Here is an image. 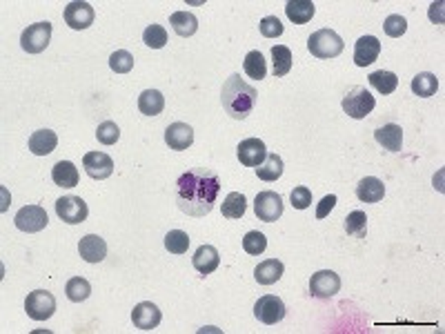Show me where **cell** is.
I'll return each mask as SVG.
<instances>
[{"mask_svg":"<svg viewBox=\"0 0 445 334\" xmlns=\"http://www.w3.org/2000/svg\"><path fill=\"white\" fill-rule=\"evenodd\" d=\"M221 194V179L217 172L205 167H194L183 172L176 181L174 200L183 214L194 219H203L214 210V203Z\"/></svg>","mask_w":445,"mask_h":334,"instance_id":"1","label":"cell"},{"mask_svg":"<svg viewBox=\"0 0 445 334\" xmlns=\"http://www.w3.org/2000/svg\"><path fill=\"white\" fill-rule=\"evenodd\" d=\"M256 98H259V94H256V89L250 83H245V80L240 78V74H232L223 83V91H221L223 110L234 120L247 118L254 112Z\"/></svg>","mask_w":445,"mask_h":334,"instance_id":"2","label":"cell"},{"mask_svg":"<svg viewBox=\"0 0 445 334\" xmlns=\"http://www.w3.org/2000/svg\"><path fill=\"white\" fill-rule=\"evenodd\" d=\"M307 49L321 60L336 58L343 51V38L332 30H318L307 38Z\"/></svg>","mask_w":445,"mask_h":334,"instance_id":"3","label":"cell"},{"mask_svg":"<svg viewBox=\"0 0 445 334\" xmlns=\"http://www.w3.org/2000/svg\"><path fill=\"white\" fill-rule=\"evenodd\" d=\"M374 107H376V98L361 85L352 87L343 96V112L352 118H366L368 114H372Z\"/></svg>","mask_w":445,"mask_h":334,"instance_id":"4","label":"cell"},{"mask_svg":"<svg viewBox=\"0 0 445 334\" xmlns=\"http://www.w3.org/2000/svg\"><path fill=\"white\" fill-rule=\"evenodd\" d=\"M25 310H27V316L34 321H47L56 312V299H53V294L47 290H34L27 294Z\"/></svg>","mask_w":445,"mask_h":334,"instance_id":"5","label":"cell"},{"mask_svg":"<svg viewBox=\"0 0 445 334\" xmlns=\"http://www.w3.org/2000/svg\"><path fill=\"white\" fill-rule=\"evenodd\" d=\"M51 40V23H34L30 25L20 36V47L27 53H40L45 51Z\"/></svg>","mask_w":445,"mask_h":334,"instance_id":"6","label":"cell"},{"mask_svg":"<svg viewBox=\"0 0 445 334\" xmlns=\"http://www.w3.org/2000/svg\"><path fill=\"white\" fill-rule=\"evenodd\" d=\"M285 314H288L285 303L278 297H274V294H265V297H261L254 305V316L265 326H276L278 321L285 319Z\"/></svg>","mask_w":445,"mask_h":334,"instance_id":"7","label":"cell"},{"mask_svg":"<svg viewBox=\"0 0 445 334\" xmlns=\"http://www.w3.org/2000/svg\"><path fill=\"white\" fill-rule=\"evenodd\" d=\"M56 214H58V219L67 225H78V223H83L87 219V203L80 196H63L56 200Z\"/></svg>","mask_w":445,"mask_h":334,"instance_id":"8","label":"cell"},{"mask_svg":"<svg viewBox=\"0 0 445 334\" xmlns=\"http://www.w3.org/2000/svg\"><path fill=\"white\" fill-rule=\"evenodd\" d=\"M254 214L259 217V221H265V223L278 221L283 217V196L272 190L261 192L254 200Z\"/></svg>","mask_w":445,"mask_h":334,"instance_id":"9","label":"cell"},{"mask_svg":"<svg viewBox=\"0 0 445 334\" xmlns=\"http://www.w3.org/2000/svg\"><path fill=\"white\" fill-rule=\"evenodd\" d=\"M13 223H16V227L20 232H27V234H36L40 230H45L49 219H47V212L45 207L40 205H25L18 210L16 219H13Z\"/></svg>","mask_w":445,"mask_h":334,"instance_id":"10","label":"cell"},{"mask_svg":"<svg viewBox=\"0 0 445 334\" xmlns=\"http://www.w3.org/2000/svg\"><path fill=\"white\" fill-rule=\"evenodd\" d=\"M341 290V276L332 270H318L309 278V294L316 299H330Z\"/></svg>","mask_w":445,"mask_h":334,"instance_id":"11","label":"cell"},{"mask_svg":"<svg viewBox=\"0 0 445 334\" xmlns=\"http://www.w3.org/2000/svg\"><path fill=\"white\" fill-rule=\"evenodd\" d=\"M65 23L72 27V30H87V27L93 25V7L89 3H83V0H76V3H70L65 7Z\"/></svg>","mask_w":445,"mask_h":334,"instance_id":"12","label":"cell"},{"mask_svg":"<svg viewBox=\"0 0 445 334\" xmlns=\"http://www.w3.org/2000/svg\"><path fill=\"white\" fill-rule=\"evenodd\" d=\"M236 156L240 160V165L245 167H259L265 156H267V147L261 139H245L240 141L236 147Z\"/></svg>","mask_w":445,"mask_h":334,"instance_id":"13","label":"cell"},{"mask_svg":"<svg viewBox=\"0 0 445 334\" xmlns=\"http://www.w3.org/2000/svg\"><path fill=\"white\" fill-rule=\"evenodd\" d=\"M83 167L93 181H105L114 174V160L105 152H87L83 158Z\"/></svg>","mask_w":445,"mask_h":334,"instance_id":"14","label":"cell"},{"mask_svg":"<svg viewBox=\"0 0 445 334\" xmlns=\"http://www.w3.org/2000/svg\"><path fill=\"white\" fill-rule=\"evenodd\" d=\"M160 319H163V312H160L158 305L152 303V301L138 303L136 307H134V312H131L134 326H136L138 330H145V332L156 330L160 326Z\"/></svg>","mask_w":445,"mask_h":334,"instance_id":"15","label":"cell"},{"mask_svg":"<svg viewBox=\"0 0 445 334\" xmlns=\"http://www.w3.org/2000/svg\"><path fill=\"white\" fill-rule=\"evenodd\" d=\"M78 252H80V257H83V261L101 263L107 257V243H105V238L98 236V234H87V236L80 238Z\"/></svg>","mask_w":445,"mask_h":334,"instance_id":"16","label":"cell"},{"mask_svg":"<svg viewBox=\"0 0 445 334\" xmlns=\"http://www.w3.org/2000/svg\"><path fill=\"white\" fill-rule=\"evenodd\" d=\"M381 53V43L376 36H361L354 45V63L359 67H368L372 65Z\"/></svg>","mask_w":445,"mask_h":334,"instance_id":"17","label":"cell"},{"mask_svg":"<svg viewBox=\"0 0 445 334\" xmlns=\"http://www.w3.org/2000/svg\"><path fill=\"white\" fill-rule=\"evenodd\" d=\"M165 143L169 145V150H176V152L187 150V147L194 143V129H192V125H187V123H172L165 129Z\"/></svg>","mask_w":445,"mask_h":334,"instance_id":"18","label":"cell"},{"mask_svg":"<svg viewBox=\"0 0 445 334\" xmlns=\"http://www.w3.org/2000/svg\"><path fill=\"white\" fill-rule=\"evenodd\" d=\"M192 265H194V270H196L198 274H203V276L212 274V272L221 265L219 250L214 248V245H200V248L194 252Z\"/></svg>","mask_w":445,"mask_h":334,"instance_id":"19","label":"cell"},{"mask_svg":"<svg viewBox=\"0 0 445 334\" xmlns=\"http://www.w3.org/2000/svg\"><path fill=\"white\" fill-rule=\"evenodd\" d=\"M374 139L387 152H401L403 147V129L396 123H385L374 131Z\"/></svg>","mask_w":445,"mask_h":334,"instance_id":"20","label":"cell"},{"mask_svg":"<svg viewBox=\"0 0 445 334\" xmlns=\"http://www.w3.org/2000/svg\"><path fill=\"white\" fill-rule=\"evenodd\" d=\"M356 196L361 203H379L385 196V185L376 176H366L356 185Z\"/></svg>","mask_w":445,"mask_h":334,"instance_id":"21","label":"cell"},{"mask_svg":"<svg viewBox=\"0 0 445 334\" xmlns=\"http://www.w3.org/2000/svg\"><path fill=\"white\" fill-rule=\"evenodd\" d=\"M56 145H58V136H56V131H51V129H38L30 136V150L36 156L51 154L56 150Z\"/></svg>","mask_w":445,"mask_h":334,"instance_id":"22","label":"cell"},{"mask_svg":"<svg viewBox=\"0 0 445 334\" xmlns=\"http://www.w3.org/2000/svg\"><path fill=\"white\" fill-rule=\"evenodd\" d=\"M285 13L294 25H305L314 18L316 5L312 3V0H290V3L285 5Z\"/></svg>","mask_w":445,"mask_h":334,"instance_id":"23","label":"cell"},{"mask_svg":"<svg viewBox=\"0 0 445 334\" xmlns=\"http://www.w3.org/2000/svg\"><path fill=\"white\" fill-rule=\"evenodd\" d=\"M283 272H285V267H283V263L278 259H267V261L256 265L254 278L259 281L261 285H272L283 276Z\"/></svg>","mask_w":445,"mask_h":334,"instance_id":"24","label":"cell"},{"mask_svg":"<svg viewBox=\"0 0 445 334\" xmlns=\"http://www.w3.org/2000/svg\"><path fill=\"white\" fill-rule=\"evenodd\" d=\"M51 181L58 187H76L78 185V167L72 160H58L51 167Z\"/></svg>","mask_w":445,"mask_h":334,"instance_id":"25","label":"cell"},{"mask_svg":"<svg viewBox=\"0 0 445 334\" xmlns=\"http://www.w3.org/2000/svg\"><path fill=\"white\" fill-rule=\"evenodd\" d=\"M169 25H172V30L176 32L179 36L190 38L198 30V18L190 11H176V13H172V16H169Z\"/></svg>","mask_w":445,"mask_h":334,"instance_id":"26","label":"cell"},{"mask_svg":"<svg viewBox=\"0 0 445 334\" xmlns=\"http://www.w3.org/2000/svg\"><path fill=\"white\" fill-rule=\"evenodd\" d=\"M138 110L145 116H158L165 110V98L158 89H145L138 96Z\"/></svg>","mask_w":445,"mask_h":334,"instance_id":"27","label":"cell"},{"mask_svg":"<svg viewBox=\"0 0 445 334\" xmlns=\"http://www.w3.org/2000/svg\"><path fill=\"white\" fill-rule=\"evenodd\" d=\"M256 174H259L261 181H278L283 176V158L278 154H267L263 163L256 167Z\"/></svg>","mask_w":445,"mask_h":334,"instance_id":"28","label":"cell"},{"mask_svg":"<svg viewBox=\"0 0 445 334\" xmlns=\"http://www.w3.org/2000/svg\"><path fill=\"white\" fill-rule=\"evenodd\" d=\"M439 89V78L434 74H430V72H421V74H416L412 78V91L416 94V96H421V98H430V96H434Z\"/></svg>","mask_w":445,"mask_h":334,"instance_id":"29","label":"cell"},{"mask_svg":"<svg viewBox=\"0 0 445 334\" xmlns=\"http://www.w3.org/2000/svg\"><path fill=\"white\" fill-rule=\"evenodd\" d=\"M245 210H247V198L243 196L240 192H229L227 198L223 200V217L225 219L236 221V219L243 217V214H245Z\"/></svg>","mask_w":445,"mask_h":334,"instance_id":"30","label":"cell"},{"mask_svg":"<svg viewBox=\"0 0 445 334\" xmlns=\"http://www.w3.org/2000/svg\"><path fill=\"white\" fill-rule=\"evenodd\" d=\"M292 51L285 45H274L272 47V63H274V76L283 78L292 72Z\"/></svg>","mask_w":445,"mask_h":334,"instance_id":"31","label":"cell"},{"mask_svg":"<svg viewBox=\"0 0 445 334\" xmlns=\"http://www.w3.org/2000/svg\"><path fill=\"white\" fill-rule=\"evenodd\" d=\"M65 294H67V299L74 301V303H80V301H85L89 299V294H91V285H89V281L83 278V276H74L67 281V285H65Z\"/></svg>","mask_w":445,"mask_h":334,"instance_id":"32","label":"cell"},{"mask_svg":"<svg viewBox=\"0 0 445 334\" xmlns=\"http://www.w3.org/2000/svg\"><path fill=\"white\" fill-rule=\"evenodd\" d=\"M370 85L376 91H379V94H392L399 87V78H396L394 72L379 70V72H372L370 74Z\"/></svg>","mask_w":445,"mask_h":334,"instance_id":"33","label":"cell"},{"mask_svg":"<svg viewBox=\"0 0 445 334\" xmlns=\"http://www.w3.org/2000/svg\"><path fill=\"white\" fill-rule=\"evenodd\" d=\"M243 67H245V74L254 80H263L265 74H267V65H265V58L261 51H250L245 60H243Z\"/></svg>","mask_w":445,"mask_h":334,"instance_id":"34","label":"cell"},{"mask_svg":"<svg viewBox=\"0 0 445 334\" xmlns=\"http://www.w3.org/2000/svg\"><path fill=\"white\" fill-rule=\"evenodd\" d=\"M345 232L349 236L366 238V234H368V217H366V212H361V210L349 212L347 219H345Z\"/></svg>","mask_w":445,"mask_h":334,"instance_id":"35","label":"cell"},{"mask_svg":"<svg viewBox=\"0 0 445 334\" xmlns=\"http://www.w3.org/2000/svg\"><path fill=\"white\" fill-rule=\"evenodd\" d=\"M143 43L152 49H160L167 45V30L163 25H147L143 32Z\"/></svg>","mask_w":445,"mask_h":334,"instance_id":"36","label":"cell"},{"mask_svg":"<svg viewBox=\"0 0 445 334\" xmlns=\"http://www.w3.org/2000/svg\"><path fill=\"white\" fill-rule=\"evenodd\" d=\"M165 248L172 254H185L187 248H190V236L183 230H172L165 234Z\"/></svg>","mask_w":445,"mask_h":334,"instance_id":"37","label":"cell"},{"mask_svg":"<svg viewBox=\"0 0 445 334\" xmlns=\"http://www.w3.org/2000/svg\"><path fill=\"white\" fill-rule=\"evenodd\" d=\"M265 248H267V238L259 230L247 232L245 238H243V250H245L247 254H252V257H259V254H263Z\"/></svg>","mask_w":445,"mask_h":334,"instance_id":"38","label":"cell"},{"mask_svg":"<svg viewBox=\"0 0 445 334\" xmlns=\"http://www.w3.org/2000/svg\"><path fill=\"white\" fill-rule=\"evenodd\" d=\"M110 67L116 74H127V72H131V67H134V56L127 49H118L110 56Z\"/></svg>","mask_w":445,"mask_h":334,"instance_id":"39","label":"cell"},{"mask_svg":"<svg viewBox=\"0 0 445 334\" xmlns=\"http://www.w3.org/2000/svg\"><path fill=\"white\" fill-rule=\"evenodd\" d=\"M96 139L103 145H114L120 139V127L114 123V120H105V123H101L96 129Z\"/></svg>","mask_w":445,"mask_h":334,"instance_id":"40","label":"cell"},{"mask_svg":"<svg viewBox=\"0 0 445 334\" xmlns=\"http://www.w3.org/2000/svg\"><path fill=\"white\" fill-rule=\"evenodd\" d=\"M383 30H385V34L389 38H401L403 34H406V30H408V20L403 18L401 13H392V16L385 18Z\"/></svg>","mask_w":445,"mask_h":334,"instance_id":"41","label":"cell"},{"mask_svg":"<svg viewBox=\"0 0 445 334\" xmlns=\"http://www.w3.org/2000/svg\"><path fill=\"white\" fill-rule=\"evenodd\" d=\"M290 200H292L294 210H307L309 205H312V190L305 185L294 187L292 194H290Z\"/></svg>","mask_w":445,"mask_h":334,"instance_id":"42","label":"cell"},{"mask_svg":"<svg viewBox=\"0 0 445 334\" xmlns=\"http://www.w3.org/2000/svg\"><path fill=\"white\" fill-rule=\"evenodd\" d=\"M259 27H261V34L265 38H278L283 34V25L276 16H265Z\"/></svg>","mask_w":445,"mask_h":334,"instance_id":"43","label":"cell"},{"mask_svg":"<svg viewBox=\"0 0 445 334\" xmlns=\"http://www.w3.org/2000/svg\"><path fill=\"white\" fill-rule=\"evenodd\" d=\"M334 205H336V194L323 196V198H321V203H318V207H316V219H325L328 214L334 210Z\"/></svg>","mask_w":445,"mask_h":334,"instance_id":"44","label":"cell"}]
</instances>
